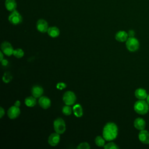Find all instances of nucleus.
I'll use <instances>...</instances> for the list:
<instances>
[{
    "label": "nucleus",
    "instance_id": "1",
    "mask_svg": "<svg viewBox=\"0 0 149 149\" xmlns=\"http://www.w3.org/2000/svg\"><path fill=\"white\" fill-rule=\"evenodd\" d=\"M118 133V129L116 125L113 122H108L103 128L102 136L105 140L110 141L116 138Z\"/></svg>",
    "mask_w": 149,
    "mask_h": 149
},
{
    "label": "nucleus",
    "instance_id": "2",
    "mask_svg": "<svg viewBox=\"0 0 149 149\" xmlns=\"http://www.w3.org/2000/svg\"><path fill=\"white\" fill-rule=\"evenodd\" d=\"M134 109L137 113L144 115L148 111V104L147 102L145 101L144 100H139L134 103Z\"/></svg>",
    "mask_w": 149,
    "mask_h": 149
},
{
    "label": "nucleus",
    "instance_id": "3",
    "mask_svg": "<svg viewBox=\"0 0 149 149\" xmlns=\"http://www.w3.org/2000/svg\"><path fill=\"white\" fill-rule=\"evenodd\" d=\"M54 129L55 132L59 134H62L66 130V124L62 118H58L54 122Z\"/></svg>",
    "mask_w": 149,
    "mask_h": 149
},
{
    "label": "nucleus",
    "instance_id": "4",
    "mask_svg": "<svg viewBox=\"0 0 149 149\" xmlns=\"http://www.w3.org/2000/svg\"><path fill=\"white\" fill-rule=\"evenodd\" d=\"M127 49L130 52H135L139 48V42L137 39L133 37H129L126 41Z\"/></svg>",
    "mask_w": 149,
    "mask_h": 149
},
{
    "label": "nucleus",
    "instance_id": "5",
    "mask_svg": "<svg viewBox=\"0 0 149 149\" xmlns=\"http://www.w3.org/2000/svg\"><path fill=\"white\" fill-rule=\"evenodd\" d=\"M8 20L11 24L13 25H17L22 22L23 19L20 13L15 10L11 12V13L8 16Z\"/></svg>",
    "mask_w": 149,
    "mask_h": 149
},
{
    "label": "nucleus",
    "instance_id": "6",
    "mask_svg": "<svg viewBox=\"0 0 149 149\" xmlns=\"http://www.w3.org/2000/svg\"><path fill=\"white\" fill-rule=\"evenodd\" d=\"M76 100L75 94L71 91H66L63 95V101L66 105H71L74 104Z\"/></svg>",
    "mask_w": 149,
    "mask_h": 149
},
{
    "label": "nucleus",
    "instance_id": "7",
    "mask_svg": "<svg viewBox=\"0 0 149 149\" xmlns=\"http://www.w3.org/2000/svg\"><path fill=\"white\" fill-rule=\"evenodd\" d=\"M1 50L7 56H11L13 53V48L12 45L8 41H4L1 44Z\"/></svg>",
    "mask_w": 149,
    "mask_h": 149
},
{
    "label": "nucleus",
    "instance_id": "8",
    "mask_svg": "<svg viewBox=\"0 0 149 149\" xmlns=\"http://www.w3.org/2000/svg\"><path fill=\"white\" fill-rule=\"evenodd\" d=\"M36 28L38 31L44 33L45 32H47L49 27L47 22L44 19H40L37 22Z\"/></svg>",
    "mask_w": 149,
    "mask_h": 149
},
{
    "label": "nucleus",
    "instance_id": "9",
    "mask_svg": "<svg viewBox=\"0 0 149 149\" xmlns=\"http://www.w3.org/2000/svg\"><path fill=\"white\" fill-rule=\"evenodd\" d=\"M20 113V110L19 107H17L15 105L12 106L8 110V116L10 119H13L16 118Z\"/></svg>",
    "mask_w": 149,
    "mask_h": 149
},
{
    "label": "nucleus",
    "instance_id": "10",
    "mask_svg": "<svg viewBox=\"0 0 149 149\" xmlns=\"http://www.w3.org/2000/svg\"><path fill=\"white\" fill-rule=\"evenodd\" d=\"M60 141V135L55 132L51 134L48 137V143L51 146H56L58 144Z\"/></svg>",
    "mask_w": 149,
    "mask_h": 149
},
{
    "label": "nucleus",
    "instance_id": "11",
    "mask_svg": "<svg viewBox=\"0 0 149 149\" xmlns=\"http://www.w3.org/2000/svg\"><path fill=\"white\" fill-rule=\"evenodd\" d=\"M38 104L42 108L48 109L49 107H50L51 102L48 97L45 96H41L39 98Z\"/></svg>",
    "mask_w": 149,
    "mask_h": 149
},
{
    "label": "nucleus",
    "instance_id": "12",
    "mask_svg": "<svg viewBox=\"0 0 149 149\" xmlns=\"http://www.w3.org/2000/svg\"><path fill=\"white\" fill-rule=\"evenodd\" d=\"M139 139L140 141L146 144H149V132L144 129L140 130L139 133Z\"/></svg>",
    "mask_w": 149,
    "mask_h": 149
},
{
    "label": "nucleus",
    "instance_id": "13",
    "mask_svg": "<svg viewBox=\"0 0 149 149\" xmlns=\"http://www.w3.org/2000/svg\"><path fill=\"white\" fill-rule=\"evenodd\" d=\"M44 90L42 87L38 85L34 86L31 88V94L35 98H40L42 96Z\"/></svg>",
    "mask_w": 149,
    "mask_h": 149
},
{
    "label": "nucleus",
    "instance_id": "14",
    "mask_svg": "<svg viewBox=\"0 0 149 149\" xmlns=\"http://www.w3.org/2000/svg\"><path fill=\"white\" fill-rule=\"evenodd\" d=\"M146 122L143 118H137L134 121V126L135 127V128L139 130H142L144 129V128L146 127Z\"/></svg>",
    "mask_w": 149,
    "mask_h": 149
},
{
    "label": "nucleus",
    "instance_id": "15",
    "mask_svg": "<svg viewBox=\"0 0 149 149\" xmlns=\"http://www.w3.org/2000/svg\"><path fill=\"white\" fill-rule=\"evenodd\" d=\"M128 34L125 31H119L115 34V39L119 42H125L128 38Z\"/></svg>",
    "mask_w": 149,
    "mask_h": 149
},
{
    "label": "nucleus",
    "instance_id": "16",
    "mask_svg": "<svg viewBox=\"0 0 149 149\" xmlns=\"http://www.w3.org/2000/svg\"><path fill=\"white\" fill-rule=\"evenodd\" d=\"M5 6L9 12H13L16 10L17 3L15 0H6L5 2Z\"/></svg>",
    "mask_w": 149,
    "mask_h": 149
},
{
    "label": "nucleus",
    "instance_id": "17",
    "mask_svg": "<svg viewBox=\"0 0 149 149\" xmlns=\"http://www.w3.org/2000/svg\"><path fill=\"white\" fill-rule=\"evenodd\" d=\"M134 95L139 100H144L147 98V94L146 91L142 88H139L136 90L134 92Z\"/></svg>",
    "mask_w": 149,
    "mask_h": 149
},
{
    "label": "nucleus",
    "instance_id": "18",
    "mask_svg": "<svg viewBox=\"0 0 149 149\" xmlns=\"http://www.w3.org/2000/svg\"><path fill=\"white\" fill-rule=\"evenodd\" d=\"M47 33L51 37L55 38V37H57L58 36H59V35L60 34V31H59V29L57 27L52 26V27H49L48 28Z\"/></svg>",
    "mask_w": 149,
    "mask_h": 149
},
{
    "label": "nucleus",
    "instance_id": "19",
    "mask_svg": "<svg viewBox=\"0 0 149 149\" xmlns=\"http://www.w3.org/2000/svg\"><path fill=\"white\" fill-rule=\"evenodd\" d=\"M36 98H35L33 95L26 97L24 100V103L26 105L29 107H33L36 104Z\"/></svg>",
    "mask_w": 149,
    "mask_h": 149
},
{
    "label": "nucleus",
    "instance_id": "20",
    "mask_svg": "<svg viewBox=\"0 0 149 149\" xmlns=\"http://www.w3.org/2000/svg\"><path fill=\"white\" fill-rule=\"evenodd\" d=\"M73 112L74 115L77 117L80 118L83 115V108L80 104H76L73 107Z\"/></svg>",
    "mask_w": 149,
    "mask_h": 149
},
{
    "label": "nucleus",
    "instance_id": "21",
    "mask_svg": "<svg viewBox=\"0 0 149 149\" xmlns=\"http://www.w3.org/2000/svg\"><path fill=\"white\" fill-rule=\"evenodd\" d=\"M105 139L100 136H98L95 139V144L98 147H104L105 146Z\"/></svg>",
    "mask_w": 149,
    "mask_h": 149
},
{
    "label": "nucleus",
    "instance_id": "22",
    "mask_svg": "<svg viewBox=\"0 0 149 149\" xmlns=\"http://www.w3.org/2000/svg\"><path fill=\"white\" fill-rule=\"evenodd\" d=\"M13 55L17 58H20L24 56V51L21 48H17L14 49Z\"/></svg>",
    "mask_w": 149,
    "mask_h": 149
},
{
    "label": "nucleus",
    "instance_id": "23",
    "mask_svg": "<svg viewBox=\"0 0 149 149\" xmlns=\"http://www.w3.org/2000/svg\"><path fill=\"white\" fill-rule=\"evenodd\" d=\"M72 111H73V109L70 107V105H68L64 106L62 109V113L65 115H70L72 113Z\"/></svg>",
    "mask_w": 149,
    "mask_h": 149
},
{
    "label": "nucleus",
    "instance_id": "24",
    "mask_svg": "<svg viewBox=\"0 0 149 149\" xmlns=\"http://www.w3.org/2000/svg\"><path fill=\"white\" fill-rule=\"evenodd\" d=\"M12 76L10 74V73L9 72H5L2 77V80L3 82H5V83H9L12 80Z\"/></svg>",
    "mask_w": 149,
    "mask_h": 149
},
{
    "label": "nucleus",
    "instance_id": "25",
    "mask_svg": "<svg viewBox=\"0 0 149 149\" xmlns=\"http://www.w3.org/2000/svg\"><path fill=\"white\" fill-rule=\"evenodd\" d=\"M104 148L105 149H118L119 148V147L115 143L113 142H109L108 144H105Z\"/></svg>",
    "mask_w": 149,
    "mask_h": 149
},
{
    "label": "nucleus",
    "instance_id": "26",
    "mask_svg": "<svg viewBox=\"0 0 149 149\" xmlns=\"http://www.w3.org/2000/svg\"><path fill=\"white\" fill-rule=\"evenodd\" d=\"M77 149H90V146L87 142H83L80 143L77 147Z\"/></svg>",
    "mask_w": 149,
    "mask_h": 149
},
{
    "label": "nucleus",
    "instance_id": "27",
    "mask_svg": "<svg viewBox=\"0 0 149 149\" xmlns=\"http://www.w3.org/2000/svg\"><path fill=\"white\" fill-rule=\"evenodd\" d=\"M66 84L65 83H63V82L58 83L56 84V88L59 90H63V88H66Z\"/></svg>",
    "mask_w": 149,
    "mask_h": 149
},
{
    "label": "nucleus",
    "instance_id": "28",
    "mask_svg": "<svg viewBox=\"0 0 149 149\" xmlns=\"http://www.w3.org/2000/svg\"><path fill=\"white\" fill-rule=\"evenodd\" d=\"M127 34H128V36L129 37H133L134 36V34H135V33L133 30H130L128 31L127 33Z\"/></svg>",
    "mask_w": 149,
    "mask_h": 149
},
{
    "label": "nucleus",
    "instance_id": "29",
    "mask_svg": "<svg viewBox=\"0 0 149 149\" xmlns=\"http://www.w3.org/2000/svg\"><path fill=\"white\" fill-rule=\"evenodd\" d=\"M5 114V110L2 107L0 108V118H2Z\"/></svg>",
    "mask_w": 149,
    "mask_h": 149
},
{
    "label": "nucleus",
    "instance_id": "30",
    "mask_svg": "<svg viewBox=\"0 0 149 149\" xmlns=\"http://www.w3.org/2000/svg\"><path fill=\"white\" fill-rule=\"evenodd\" d=\"M1 63H2V65L3 66H6L8 65V61L6 59H3L2 61H1Z\"/></svg>",
    "mask_w": 149,
    "mask_h": 149
},
{
    "label": "nucleus",
    "instance_id": "31",
    "mask_svg": "<svg viewBox=\"0 0 149 149\" xmlns=\"http://www.w3.org/2000/svg\"><path fill=\"white\" fill-rule=\"evenodd\" d=\"M14 105H15V106H16V107H19L20 105V101H19V100L16 101L15 102Z\"/></svg>",
    "mask_w": 149,
    "mask_h": 149
},
{
    "label": "nucleus",
    "instance_id": "32",
    "mask_svg": "<svg viewBox=\"0 0 149 149\" xmlns=\"http://www.w3.org/2000/svg\"><path fill=\"white\" fill-rule=\"evenodd\" d=\"M0 61H2L3 59V52L2 51H1L0 52Z\"/></svg>",
    "mask_w": 149,
    "mask_h": 149
},
{
    "label": "nucleus",
    "instance_id": "33",
    "mask_svg": "<svg viewBox=\"0 0 149 149\" xmlns=\"http://www.w3.org/2000/svg\"><path fill=\"white\" fill-rule=\"evenodd\" d=\"M147 102L148 104L149 105V95H147Z\"/></svg>",
    "mask_w": 149,
    "mask_h": 149
}]
</instances>
